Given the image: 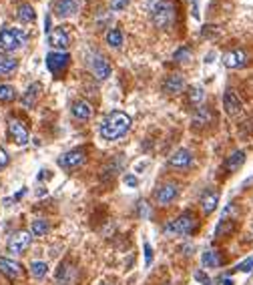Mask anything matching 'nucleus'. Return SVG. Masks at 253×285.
Wrapping results in <instances>:
<instances>
[{
  "mask_svg": "<svg viewBox=\"0 0 253 285\" xmlns=\"http://www.w3.org/2000/svg\"><path fill=\"white\" fill-rule=\"evenodd\" d=\"M131 129V117L127 113H121V111H113L111 115H107L105 120L101 123V137L105 141H119L121 137H125Z\"/></svg>",
  "mask_w": 253,
  "mask_h": 285,
  "instance_id": "f257e3e1",
  "label": "nucleus"
},
{
  "mask_svg": "<svg viewBox=\"0 0 253 285\" xmlns=\"http://www.w3.org/2000/svg\"><path fill=\"white\" fill-rule=\"evenodd\" d=\"M151 21L157 28L169 30L175 23V6L171 0H149Z\"/></svg>",
  "mask_w": 253,
  "mask_h": 285,
  "instance_id": "f03ea898",
  "label": "nucleus"
},
{
  "mask_svg": "<svg viewBox=\"0 0 253 285\" xmlns=\"http://www.w3.org/2000/svg\"><path fill=\"white\" fill-rule=\"evenodd\" d=\"M24 43H26V34L21 28L6 26L0 30V50L2 52H14V50L23 48Z\"/></svg>",
  "mask_w": 253,
  "mask_h": 285,
  "instance_id": "7ed1b4c3",
  "label": "nucleus"
},
{
  "mask_svg": "<svg viewBox=\"0 0 253 285\" xmlns=\"http://www.w3.org/2000/svg\"><path fill=\"white\" fill-rule=\"evenodd\" d=\"M30 243H32V233L30 231H16V233H12L8 241H6V249H8V253H12V255H23L24 251L30 247Z\"/></svg>",
  "mask_w": 253,
  "mask_h": 285,
  "instance_id": "20e7f679",
  "label": "nucleus"
},
{
  "mask_svg": "<svg viewBox=\"0 0 253 285\" xmlns=\"http://www.w3.org/2000/svg\"><path fill=\"white\" fill-rule=\"evenodd\" d=\"M70 63L69 52H48L46 54V69L52 72L54 76H61L63 72L67 71Z\"/></svg>",
  "mask_w": 253,
  "mask_h": 285,
  "instance_id": "39448f33",
  "label": "nucleus"
},
{
  "mask_svg": "<svg viewBox=\"0 0 253 285\" xmlns=\"http://www.w3.org/2000/svg\"><path fill=\"white\" fill-rule=\"evenodd\" d=\"M85 161H87V151L85 149H72L69 153L61 155L56 163L63 169H79L81 165H85Z\"/></svg>",
  "mask_w": 253,
  "mask_h": 285,
  "instance_id": "423d86ee",
  "label": "nucleus"
},
{
  "mask_svg": "<svg viewBox=\"0 0 253 285\" xmlns=\"http://www.w3.org/2000/svg\"><path fill=\"white\" fill-rule=\"evenodd\" d=\"M175 225H177V235H193L199 227V221H197L195 213L185 211L175 219Z\"/></svg>",
  "mask_w": 253,
  "mask_h": 285,
  "instance_id": "0eeeda50",
  "label": "nucleus"
},
{
  "mask_svg": "<svg viewBox=\"0 0 253 285\" xmlns=\"http://www.w3.org/2000/svg\"><path fill=\"white\" fill-rule=\"evenodd\" d=\"M48 45L52 48H59V52H67V48L70 45L69 30L65 26H56L48 32Z\"/></svg>",
  "mask_w": 253,
  "mask_h": 285,
  "instance_id": "6e6552de",
  "label": "nucleus"
},
{
  "mask_svg": "<svg viewBox=\"0 0 253 285\" xmlns=\"http://www.w3.org/2000/svg\"><path fill=\"white\" fill-rule=\"evenodd\" d=\"M8 137H10V141L21 145V147L28 142V129L23 120L8 119Z\"/></svg>",
  "mask_w": 253,
  "mask_h": 285,
  "instance_id": "1a4fd4ad",
  "label": "nucleus"
},
{
  "mask_svg": "<svg viewBox=\"0 0 253 285\" xmlns=\"http://www.w3.org/2000/svg\"><path fill=\"white\" fill-rule=\"evenodd\" d=\"M223 65L227 69H243L247 65V52L243 48H233L223 54Z\"/></svg>",
  "mask_w": 253,
  "mask_h": 285,
  "instance_id": "9d476101",
  "label": "nucleus"
},
{
  "mask_svg": "<svg viewBox=\"0 0 253 285\" xmlns=\"http://www.w3.org/2000/svg\"><path fill=\"white\" fill-rule=\"evenodd\" d=\"M0 273L6 279L14 281V279H18L23 275V265L18 261H14V259H10V257H0Z\"/></svg>",
  "mask_w": 253,
  "mask_h": 285,
  "instance_id": "9b49d317",
  "label": "nucleus"
},
{
  "mask_svg": "<svg viewBox=\"0 0 253 285\" xmlns=\"http://www.w3.org/2000/svg\"><path fill=\"white\" fill-rule=\"evenodd\" d=\"M223 109H225V113H227L229 117L239 115V113H241V109H243L241 98H239V95H237L233 89H227V91H225V95H223Z\"/></svg>",
  "mask_w": 253,
  "mask_h": 285,
  "instance_id": "f8f14e48",
  "label": "nucleus"
},
{
  "mask_svg": "<svg viewBox=\"0 0 253 285\" xmlns=\"http://www.w3.org/2000/svg\"><path fill=\"white\" fill-rule=\"evenodd\" d=\"M177 197H179V187H177L175 183L161 185L159 189L155 191V201H157V203H161V205H169V203H173Z\"/></svg>",
  "mask_w": 253,
  "mask_h": 285,
  "instance_id": "ddd939ff",
  "label": "nucleus"
},
{
  "mask_svg": "<svg viewBox=\"0 0 253 285\" xmlns=\"http://www.w3.org/2000/svg\"><path fill=\"white\" fill-rule=\"evenodd\" d=\"M76 275H79L76 267L69 261L61 263L59 269H56V281L61 285H72L74 283V279H76Z\"/></svg>",
  "mask_w": 253,
  "mask_h": 285,
  "instance_id": "4468645a",
  "label": "nucleus"
},
{
  "mask_svg": "<svg viewBox=\"0 0 253 285\" xmlns=\"http://www.w3.org/2000/svg\"><path fill=\"white\" fill-rule=\"evenodd\" d=\"M91 71L99 80H107L111 76V65L101 54H94L91 58Z\"/></svg>",
  "mask_w": 253,
  "mask_h": 285,
  "instance_id": "2eb2a0df",
  "label": "nucleus"
},
{
  "mask_svg": "<svg viewBox=\"0 0 253 285\" xmlns=\"http://www.w3.org/2000/svg\"><path fill=\"white\" fill-rule=\"evenodd\" d=\"M169 165L175 169H189L193 165V153L189 149H179L169 157Z\"/></svg>",
  "mask_w": 253,
  "mask_h": 285,
  "instance_id": "dca6fc26",
  "label": "nucleus"
},
{
  "mask_svg": "<svg viewBox=\"0 0 253 285\" xmlns=\"http://www.w3.org/2000/svg\"><path fill=\"white\" fill-rule=\"evenodd\" d=\"M183 89H185V78H183V74H179V72L169 74V76L165 78V83H163V91H165L167 95H179Z\"/></svg>",
  "mask_w": 253,
  "mask_h": 285,
  "instance_id": "f3484780",
  "label": "nucleus"
},
{
  "mask_svg": "<svg viewBox=\"0 0 253 285\" xmlns=\"http://www.w3.org/2000/svg\"><path fill=\"white\" fill-rule=\"evenodd\" d=\"M199 205H201V211H203V213L211 215L217 209V205H219V193L213 189L203 191V195H201V199H199Z\"/></svg>",
  "mask_w": 253,
  "mask_h": 285,
  "instance_id": "a211bd4d",
  "label": "nucleus"
},
{
  "mask_svg": "<svg viewBox=\"0 0 253 285\" xmlns=\"http://www.w3.org/2000/svg\"><path fill=\"white\" fill-rule=\"evenodd\" d=\"M41 93H43V85H41V83H32V85L24 91L23 98H21V103H23L24 109H32V107H36V103H38V98H41Z\"/></svg>",
  "mask_w": 253,
  "mask_h": 285,
  "instance_id": "6ab92c4d",
  "label": "nucleus"
},
{
  "mask_svg": "<svg viewBox=\"0 0 253 285\" xmlns=\"http://www.w3.org/2000/svg\"><path fill=\"white\" fill-rule=\"evenodd\" d=\"M79 10V0H56L54 2V14L61 18H69Z\"/></svg>",
  "mask_w": 253,
  "mask_h": 285,
  "instance_id": "aec40b11",
  "label": "nucleus"
},
{
  "mask_svg": "<svg viewBox=\"0 0 253 285\" xmlns=\"http://www.w3.org/2000/svg\"><path fill=\"white\" fill-rule=\"evenodd\" d=\"M70 113H72V117H74V119L89 120L92 117V107L87 103V100L79 98V100H74V103L70 105Z\"/></svg>",
  "mask_w": 253,
  "mask_h": 285,
  "instance_id": "412c9836",
  "label": "nucleus"
},
{
  "mask_svg": "<svg viewBox=\"0 0 253 285\" xmlns=\"http://www.w3.org/2000/svg\"><path fill=\"white\" fill-rule=\"evenodd\" d=\"M18 69V60L8 54H0V78H10Z\"/></svg>",
  "mask_w": 253,
  "mask_h": 285,
  "instance_id": "4be33fe9",
  "label": "nucleus"
},
{
  "mask_svg": "<svg viewBox=\"0 0 253 285\" xmlns=\"http://www.w3.org/2000/svg\"><path fill=\"white\" fill-rule=\"evenodd\" d=\"M16 18L24 24H30L36 21V12H34V8H32L28 2H21V4L16 6Z\"/></svg>",
  "mask_w": 253,
  "mask_h": 285,
  "instance_id": "5701e85b",
  "label": "nucleus"
},
{
  "mask_svg": "<svg viewBox=\"0 0 253 285\" xmlns=\"http://www.w3.org/2000/svg\"><path fill=\"white\" fill-rule=\"evenodd\" d=\"M243 163H245V151H235V153H231L229 157H227L225 169L229 173H235V171H239L243 167Z\"/></svg>",
  "mask_w": 253,
  "mask_h": 285,
  "instance_id": "b1692460",
  "label": "nucleus"
},
{
  "mask_svg": "<svg viewBox=\"0 0 253 285\" xmlns=\"http://www.w3.org/2000/svg\"><path fill=\"white\" fill-rule=\"evenodd\" d=\"M201 263H203V267H207V269H215V267H219V265L223 263V259H221L219 251L209 249V251H205V253L201 255Z\"/></svg>",
  "mask_w": 253,
  "mask_h": 285,
  "instance_id": "393cba45",
  "label": "nucleus"
},
{
  "mask_svg": "<svg viewBox=\"0 0 253 285\" xmlns=\"http://www.w3.org/2000/svg\"><path fill=\"white\" fill-rule=\"evenodd\" d=\"M48 231H50V223H48L46 219H36V221H32V225H30L32 237H45Z\"/></svg>",
  "mask_w": 253,
  "mask_h": 285,
  "instance_id": "a878e982",
  "label": "nucleus"
},
{
  "mask_svg": "<svg viewBox=\"0 0 253 285\" xmlns=\"http://www.w3.org/2000/svg\"><path fill=\"white\" fill-rule=\"evenodd\" d=\"M235 229V221L229 219V217H221V221H219V225H217V229H215V237H225V235H229L231 231Z\"/></svg>",
  "mask_w": 253,
  "mask_h": 285,
  "instance_id": "bb28decb",
  "label": "nucleus"
},
{
  "mask_svg": "<svg viewBox=\"0 0 253 285\" xmlns=\"http://www.w3.org/2000/svg\"><path fill=\"white\" fill-rule=\"evenodd\" d=\"M46 273H48V265H46V261L30 263V275H32L34 279H43V277H46Z\"/></svg>",
  "mask_w": 253,
  "mask_h": 285,
  "instance_id": "cd10ccee",
  "label": "nucleus"
},
{
  "mask_svg": "<svg viewBox=\"0 0 253 285\" xmlns=\"http://www.w3.org/2000/svg\"><path fill=\"white\" fill-rule=\"evenodd\" d=\"M16 98V89L10 85H0V103H12Z\"/></svg>",
  "mask_w": 253,
  "mask_h": 285,
  "instance_id": "c85d7f7f",
  "label": "nucleus"
},
{
  "mask_svg": "<svg viewBox=\"0 0 253 285\" xmlns=\"http://www.w3.org/2000/svg\"><path fill=\"white\" fill-rule=\"evenodd\" d=\"M107 43H109V47L119 48L123 45V32H121L119 28H111V30L107 32Z\"/></svg>",
  "mask_w": 253,
  "mask_h": 285,
  "instance_id": "c756f323",
  "label": "nucleus"
},
{
  "mask_svg": "<svg viewBox=\"0 0 253 285\" xmlns=\"http://www.w3.org/2000/svg\"><path fill=\"white\" fill-rule=\"evenodd\" d=\"M173 58H175V63H189L191 58H193V50L189 47H179L175 50V54H173Z\"/></svg>",
  "mask_w": 253,
  "mask_h": 285,
  "instance_id": "7c9ffc66",
  "label": "nucleus"
},
{
  "mask_svg": "<svg viewBox=\"0 0 253 285\" xmlns=\"http://www.w3.org/2000/svg\"><path fill=\"white\" fill-rule=\"evenodd\" d=\"M209 119H211V113H209L207 107H199L197 109V113H195V125H207Z\"/></svg>",
  "mask_w": 253,
  "mask_h": 285,
  "instance_id": "2f4dec72",
  "label": "nucleus"
},
{
  "mask_svg": "<svg viewBox=\"0 0 253 285\" xmlns=\"http://www.w3.org/2000/svg\"><path fill=\"white\" fill-rule=\"evenodd\" d=\"M203 98H205L203 87L197 85V87H191V89H189V100H191V103H201Z\"/></svg>",
  "mask_w": 253,
  "mask_h": 285,
  "instance_id": "473e14b6",
  "label": "nucleus"
},
{
  "mask_svg": "<svg viewBox=\"0 0 253 285\" xmlns=\"http://www.w3.org/2000/svg\"><path fill=\"white\" fill-rule=\"evenodd\" d=\"M235 271H243V273H251L253 271V255L251 257H247L243 263H239L237 267H235Z\"/></svg>",
  "mask_w": 253,
  "mask_h": 285,
  "instance_id": "72a5a7b5",
  "label": "nucleus"
},
{
  "mask_svg": "<svg viewBox=\"0 0 253 285\" xmlns=\"http://www.w3.org/2000/svg\"><path fill=\"white\" fill-rule=\"evenodd\" d=\"M129 2H131V0H111V10L121 12V10H125V8L129 6Z\"/></svg>",
  "mask_w": 253,
  "mask_h": 285,
  "instance_id": "f704fd0d",
  "label": "nucleus"
},
{
  "mask_svg": "<svg viewBox=\"0 0 253 285\" xmlns=\"http://www.w3.org/2000/svg\"><path fill=\"white\" fill-rule=\"evenodd\" d=\"M153 263V249L149 243H145V265H151Z\"/></svg>",
  "mask_w": 253,
  "mask_h": 285,
  "instance_id": "c9c22d12",
  "label": "nucleus"
},
{
  "mask_svg": "<svg viewBox=\"0 0 253 285\" xmlns=\"http://www.w3.org/2000/svg\"><path fill=\"white\" fill-rule=\"evenodd\" d=\"M195 279H197L199 283H203V285H211V279H209V275H205L203 271H195Z\"/></svg>",
  "mask_w": 253,
  "mask_h": 285,
  "instance_id": "e433bc0d",
  "label": "nucleus"
},
{
  "mask_svg": "<svg viewBox=\"0 0 253 285\" xmlns=\"http://www.w3.org/2000/svg\"><path fill=\"white\" fill-rule=\"evenodd\" d=\"M8 161H10V157H8V153H6V151H4L2 147H0V171H2L4 167L8 165Z\"/></svg>",
  "mask_w": 253,
  "mask_h": 285,
  "instance_id": "4c0bfd02",
  "label": "nucleus"
},
{
  "mask_svg": "<svg viewBox=\"0 0 253 285\" xmlns=\"http://www.w3.org/2000/svg\"><path fill=\"white\" fill-rule=\"evenodd\" d=\"M137 177L135 175H125V185H129V187H137Z\"/></svg>",
  "mask_w": 253,
  "mask_h": 285,
  "instance_id": "58836bf2",
  "label": "nucleus"
},
{
  "mask_svg": "<svg viewBox=\"0 0 253 285\" xmlns=\"http://www.w3.org/2000/svg\"><path fill=\"white\" fill-rule=\"evenodd\" d=\"M223 285H233V281H231V279H225V281H223Z\"/></svg>",
  "mask_w": 253,
  "mask_h": 285,
  "instance_id": "ea45409f",
  "label": "nucleus"
},
{
  "mask_svg": "<svg viewBox=\"0 0 253 285\" xmlns=\"http://www.w3.org/2000/svg\"><path fill=\"white\" fill-rule=\"evenodd\" d=\"M251 235H253V227H251Z\"/></svg>",
  "mask_w": 253,
  "mask_h": 285,
  "instance_id": "a19ab883",
  "label": "nucleus"
}]
</instances>
